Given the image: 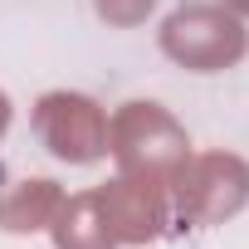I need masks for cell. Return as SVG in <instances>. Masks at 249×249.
Segmentation results:
<instances>
[]
</instances>
